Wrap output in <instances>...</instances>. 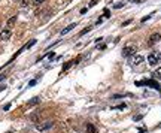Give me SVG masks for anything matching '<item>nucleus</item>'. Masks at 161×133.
<instances>
[{
  "mask_svg": "<svg viewBox=\"0 0 161 133\" xmlns=\"http://www.w3.org/2000/svg\"><path fill=\"white\" fill-rule=\"evenodd\" d=\"M160 60H161V54H160V52H151V54L148 55V61H149V64H151V66L158 64V63H160Z\"/></svg>",
  "mask_w": 161,
  "mask_h": 133,
  "instance_id": "nucleus-1",
  "label": "nucleus"
},
{
  "mask_svg": "<svg viewBox=\"0 0 161 133\" xmlns=\"http://www.w3.org/2000/svg\"><path fill=\"white\" fill-rule=\"evenodd\" d=\"M136 51H137L136 47H125V48L122 50V55H124V57H133V55L136 54Z\"/></svg>",
  "mask_w": 161,
  "mask_h": 133,
  "instance_id": "nucleus-2",
  "label": "nucleus"
},
{
  "mask_svg": "<svg viewBox=\"0 0 161 133\" xmlns=\"http://www.w3.org/2000/svg\"><path fill=\"white\" fill-rule=\"evenodd\" d=\"M142 63H143V55L134 54V55L131 57V64H133V66H139V64H142Z\"/></svg>",
  "mask_w": 161,
  "mask_h": 133,
  "instance_id": "nucleus-3",
  "label": "nucleus"
},
{
  "mask_svg": "<svg viewBox=\"0 0 161 133\" xmlns=\"http://www.w3.org/2000/svg\"><path fill=\"white\" fill-rule=\"evenodd\" d=\"M11 35H12V32H11L9 29H5V30L0 32V39H2V41H6V39L11 38Z\"/></svg>",
  "mask_w": 161,
  "mask_h": 133,
  "instance_id": "nucleus-4",
  "label": "nucleus"
},
{
  "mask_svg": "<svg viewBox=\"0 0 161 133\" xmlns=\"http://www.w3.org/2000/svg\"><path fill=\"white\" fill-rule=\"evenodd\" d=\"M160 39H161V35H160V33H155V35H152V36L149 38V45H152V44L158 42Z\"/></svg>",
  "mask_w": 161,
  "mask_h": 133,
  "instance_id": "nucleus-5",
  "label": "nucleus"
},
{
  "mask_svg": "<svg viewBox=\"0 0 161 133\" xmlns=\"http://www.w3.org/2000/svg\"><path fill=\"white\" fill-rule=\"evenodd\" d=\"M75 27H76V23H73V24H70V26H67L66 29H63V32H61V35H67V33H69L70 30H73Z\"/></svg>",
  "mask_w": 161,
  "mask_h": 133,
  "instance_id": "nucleus-6",
  "label": "nucleus"
},
{
  "mask_svg": "<svg viewBox=\"0 0 161 133\" xmlns=\"http://www.w3.org/2000/svg\"><path fill=\"white\" fill-rule=\"evenodd\" d=\"M15 23H17V17H12V18H9V21H8V27H12Z\"/></svg>",
  "mask_w": 161,
  "mask_h": 133,
  "instance_id": "nucleus-7",
  "label": "nucleus"
},
{
  "mask_svg": "<svg viewBox=\"0 0 161 133\" xmlns=\"http://www.w3.org/2000/svg\"><path fill=\"white\" fill-rule=\"evenodd\" d=\"M87 130H88V133H96V132H97V129H96L94 126H88Z\"/></svg>",
  "mask_w": 161,
  "mask_h": 133,
  "instance_id": "nucleus-8",
  "label": "nucleus"
},
{
  "mask_svg": "<svg viewBox=\"0 0 161 133\" xmlns=\"http://www.w3.org/2000/svg\"><path fill=\"white\" fill-rule=\"evenodd\" d=\"M154 75H155V78H160V79H161V67H158V69L155 70Z\"/></svg>",
  "mask_w": 161,
  "mask_h": 133,
  "instance_id": "nucleus-9",
  "label": "nucleus"
},
{
  "mask_svg": "<svg viewBox=\"0 0 161 133\" xmlns=\"http://www.w3.org/2000/svg\"><path fill=\"white\" fill-rule=\"evenodd\" d=\"M73 63H75V61H69V63H66V64L63 66V70H67V69H69V67H70Z\"/></svg>",
  "mask_w": 161,
  "mask_h": 133,
  "instance_id": "nucleus-10",
  "label": "nucleus"
},
{
  "mask_svg": "<svg viewBox=\"0 0 161 133\" xmlns=\"http://www.w3.org/2000/svg\"><path fill=\"white\" fill-rule=\"evenodd\" d=\"M90 30H91V27H87V29H84V30L81 32V35H79V36H84V35H87Z\"/></svg>",
  "mask_w": 161,
  "mask_h": 133,
  "instance_id": "nucleus-11",
  "label": "nucleus"
},
{
  "mask_svg": "<svg viewBox=\"0 0 161 133\" xmlns=\"http://www.w3.org/2000/svg\"><path fill=\"white\" fill-rule=\"evenodd\" d=\"M37 102H39V97H35V99H32V100H30L29 103H30V105H36Z\"/></svg>",
  "mask_w": 161,
  "mask_h": 133,
  "instance_id": "nucleus-12",
  "label": "nucleus"
},
{
  "mask_svg": "<svg viewBox=\"0 0 161 133\" xmlns=\"http://www.w3.org/2000/svg\"><path fill=\"white\" fill-rule=\"evenodd\" d=\"M154 14H151V15H146V17H143L142 18V23H145V21H148V20H151V17H152Z\"/></svg>",
  "mask_w": 161,
  "mask_h": 133,
  "instance_id": "nucleus-13",
  "label": "nucleus"
},
{
  "mask_svg": "<svg viewBox=\"0 0 161 133\" xmlns=\"http://www.w3.org/2000/svg\"><path fill=\"white\" fill-rule=\"evenodd\" d=\"M35 44H36V41H35V39H33V41H30V42H29V44H27V45H26V48H30V47H33V45H35Z\"/></svg>",
  "mask_w": 161,
  "mask_h": 133,
  "instance_id": "nucleus-14",
  "label": "nucleus"
},
{
  "mask_svg": "<svg viewBox=\"0 0 161 133\" xmlns=\"http://www.w3.org/2000/svg\"><path fill=\"white\" fill-rule=\"evenodd\" d=\"M43 2H45V0H33L35 5H40V3H43Z\"/></svg>",
  "mask_w": 161,
  "mask_h": 133,
  "instance_id": "nucleus-15",
  "label": "nucleus"
},
{
  "mask_svg": "<svg viewBox=\"0 0 161 133\" xmlns=\"http://www.w3.org/2000/svg\"><path fill=\"white\" fill-rule=\"evenodd\" d=\"M97 2H99V0H91V2H90V8H93V6H94Z\"/></svg>",
  "mask_w": 161,
  "mask_h": 133,
  "instance_id": "nucleus-16",
  "label": "nucleus"
},
{
  "mask_svg": "<svg viewBox=\"0 0 161 133\" xmlns=\"http://www.w3.org/2000/svg\"><path fill=\"white\" fill-rule=\"evenodd\" d=\"M104 48H106V45H104V44H103V45H99V47H97V50H104Z\"/></svg>",
  "mask_w": 161,
  "mask_h": 133,
  "instance_id": "nucleus-17",
  "label": "nucleus"
},
{
  "mask_svg": "<svg viewBox=\"0 0 161 133\" xmlns=\"http://www.w3.org/2000/svg\"><path fill=\"white\" fill-rule=\"evenodd\" d=\"M122 5H124V3H116V5H115V8H116V9H118V8H121V6H122Z\"/></svg>",
  "mask_w": 161,
  "mask_h": 133,
  "instance_id": "nucleus-18",
  "label": "nucleus"
},
{
  "mask_svg": "<svg viewBox=\"0 0 161 133\" xmlns=\"http://www.w3.org/2000/svg\"><path fill=\"white\" fill-rule=\"evenodd\" d=\"M54 55H55V54H54V52H51V54H48V57H49V58H51V60H52V58H54Z\"/></svg>",
  "mask_w": 161,
  "mask_h": 133,
  "instance_id": "nucleus-19",
  "label": "nucleus"
},
{
  "mask_svg": "<svg viewBox=\"0 0 161 133\" xmlns=\"http://www.w3.org/2000/svg\"><path fill=\"white\" fill-rule=\"evenodd\" d=\"M26 5H29V0H23V6H26Z\"/></svg>",
  "mask_w": 161,
  "mask_h": 133,
  "instance_id": "nucleus-20",
  "label": "nucleus"
},
{
  "mask_svg": "<svg viewBox=\"0 0 161 133\" xmlns=\"http://www.w3.org/2000/svg\"><path fill=\"white\" fill-rule=\"evenodd\" d=\"M5 88H6V87H5V85H0V91H3V90H5Z\"/></svg>",
  "mask_w": 161,
  "mask_h": 133,
  "instance_id": "nucleus-21",
  "label": "nucleus"
}]
</instances>
